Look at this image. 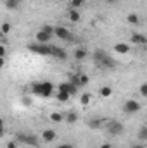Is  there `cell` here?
Wrapping results in <instances>:
<instances>
[{
	"label": "cell",
	"instance_id": "cell-17",
	"mask_svg": "<svg viewBox=\"0 0 147 148\" xmlns=\"http://www.w3.org/2000/svg\"><path fill=\"white\" fill-rule=\"evenodd\" d=\"M78 84H80V88L87 86L88 84V76L87 74H78Z\"/></svg>",
	"mask_w": 147,
	"mask_h": 148
},
{
	"label": "cell",
	"instance_id": "cell-7",
	"mask_svg": "<svg viewBox=\"0 0 147 148\" xmlns=\"http://www.w3.org/2000/svg\"><path fill=\"white\" fill-rule=\"evenodd\" d=\"M54 91V84L45 81V83H40V97H50Z\"/></svg>",
	"mask_w": 147,
	"mask_h": 148
},
{
	"label": "cell",
	"instance_id": "cell-12",
	"mask_svg": "<svg viewBox=\"0 0 147 148\" xmlns=\"http://www.w3.org/2000/svg\"><path fill=\"white\" fill-rule=\"evenodd\" d=\"M114 50H116L118 53H128V52H130V45H128V43H116V45H114Z\"/></svg>",
	"mask_w": 147,
	"mask_h": 148
},
{
	"label": "cell",
	"instance_id": "cell-22",
	"mask_svg": "<svg viewBox=\"0 0 147 148\" xmlns=\"http://www.w3.org/2000/svg\"><path fill=\"white\" fill-rule=\"evenodd\" d=\"M69 97H71V95L66 93V91H59V93H57V100H59V102H68Z\"/></svg>",
	"mask_w": 147,
	"mask_h": 148
},
{
	"label": "cell",
	"instance_id": "cell-6",
	"mask_svg": "<svg viewBox=\"0 0 147 148\" xmlns=\"http://www.w3.org/2000/svg\"><path fill=\"white\" fill-rule=\"evenodd\" d=\"M54 35L57 38H61V40H69L71 38V31L68 28H64V26H57V28H54Z\"/></svg>",
	"mask_w": 147,
	"mask_h": 148
},
{
	"label": "cell",
	"instance_id": "cell-39",
	"mask_svg": "<svg viewBox=\"0 0 147 148\" xmlns=\"http://www.w3.org/2000/svg\"><path fill=\"white\" fill-rule=\"evenodd\" d=\"M107 2H109V3H114V2H116V0H107Z\"/></svg>",
	"mask_w": 147,
	"mask_h": 148
},
{
	"label": "cell",
	"instance_id": "cell-20",
	"mask_svg": "<svg viewBox=\"0 0 147 148\" xmlns=\"http://www.w3.org/2000/svg\"><path fill=\"white\" fill-rule=\"evenodd\" d=\"M111 93H112V88L111 86H102L101 88V97L107 98V97H111Z\"/></svg>",
	"mask_w": 147,
	"mask_h": 148
},
{
	"label": "cell",
	"instance_id": "cell-25",
	"mask_svg": "<svg viewBox=\"0 0 147 148\" xmlns=\"http://www.w3.org/2000/svg\"><path fill=\"white\" fill-rule=\"evenodd\" d=\"M139 136H140V140H142V141H146V140H147V127H140Z\"/></svg>",
	"mask_w": 147,
	"mask_h": 148
},
{
	"label": "cell",
	"instance_id": "cell-23",
	"mask_svg": "<svg viewBox=\"0 0 147 148\" xmlns=\"http://www.w3.org/2000/svg\"><path fill=\"white\" fill-rule=\"evenodd\" d=\"M126 21H128L130 24H139V16H137V14H128Z\"/></svg>",
	"mask_w": 147,
	"mask_h": 148
},
{
	"label": "cell",
	"instance_id": "cell-33",
	"mask_svg": "<svg viewBox=\"0 0 147 148\" xmlns=\"http://www.w3.org/2000/svg\"><path fill=\"white\" fill-rule=\"evenodd\" d=\"M3 66H5V59H3V57H0V69H2Z\"/></svg>",
	"mask_w": 147,
	"mask_h": 148
},
{
	"label": "cell",
	"instance_id": "cell-5",
	"mask_svg": "<svg viewBox=\"0 0 147 148\" xmlns=\"http://www.w3.org/2000/svg\"><path fill=\"white\" fill-rule=\"evenodd\" d=\"M50 55H52V57H55V59H62V60H66V59H68L66 50H62L61 47H55V45H50Z\"/></svg>",
	"mask_w": 147,
	"mask_h": 148
},
{
	"label": "cell",
	"instance_id": "cell-26",
	"mask_svg": "<svg viewBox=\"0 0 147 148\" xmlns=\"http://www.w3.org/2000/svg\"><path fill=\"white\" fill-rule=\"evenodd\" d=\"M9 31H10V24L9 23H3L2 24V35H7Z\"/></svg>",
	"mask_w": 147,
	"mask_h": 148
},
{
	"label": "cell",
	"instance_id": "cell-27",
	"mask_svg": "<svg viewBox=\"0 0 147 148\" xmlns=\"http://www.w3.org/2000/svg\"><path fill=\"white\" fill-rule=\"evenodd\" d=\"M5 3H7V9H16L19 2H12V0H5Z\"/></svg>",
	"mask_w": 147,
	"mask_h": 148
},
{
	"label": "cell",
	"instance_id": "cell-8",
	"mask_svg": "<svg viewBox=\"0 0 147 148\" xmlns=\"http://www.w3.org/2000/svg\"><path fill=\"white\" fill-rule=\"evenodd\" d=\"M57 90L59 91H66L69 95H74L78 91V86H74L73 83H61V84H57Z\"/></svg>",
	"mask_w": 147,
	"mask_h": 148
},
{
	"label": "cell",
	"instance_id": "cell-16",
	"mask_svg": "<svg viewBox=\"0 0 147 148\" xmlns=\"http://www.w3.org/2000/svg\"><path fill=\"white\" fill-rule=\"evenodd\" d=\"M50 121H54V122H62V121H64V115H62L61 112H52V114H50Z\"/></svg>",
	"mask_w": 147,
	"mask_h": 148
},
{
	"label": "cell",
	"instance_id": "cell-14",
	"mask_svg": "<svg viewBox=\"0 0 147 148\" xmlns=\"http://www.w3.org/2000/svg\"><path fill=\"white\" fill-rule=\"evenodd\" d=\"M68 17H69L71 23H78V21H80V12H78V9H71L69 14H68Z\"/></svg>",
	"mask_w": 147,
	"mask_h": 148
},
{
	"label": "cell",
	"instance_id": "cell-21",
	"mask_svg": "<svg viewBox=\"0 0 147 148\" xmlns=\"http://www.w3.org/2000/svg\"><path fill=\"white\" fill-rule=\"evenodd\" d=\"M64 119H66L68 122H71V124H73V122L78 121V114H76V112H69V114H66V115H64Z\"/></svg>",
	"mask_w": 147,
	"mask_h": 148
},
{
	"label": "cell",
	"instance_id": "cell-18",
	"mask_svg": "<svg viewBox=\"0 0 147 148\" xmlns=\"http://www.w3.org/2000/svg\"><path fill=\"white\" fill-rule=\"evenodd\" d=\"M101 64H102L104 67H114V60L111 59L109 55H106V57H104V59L101 60Z\"/></svg>",
	"mask_w": 147,
	"mask_h": 148
},
{
	"label": "cell",
	"instance_id": "cell-35",
	"mask_svg": "<svg viewBox=\"0 0 147 148\" xmlns=\"http://www.w3.org/2000/svg\"><path fill=\"white\" fill-rule=\"evenodd\" d=\"M3 134H5V127H0V138H2Z\"/></svg>",
	"mask_w": 147,
	"mask_h": 148
},
{
	"label": "cell",
	"instance_id": "cell-3",
	"mask_svg": "<svg viewBox=\"0 0 147 148\" xmlns=\"http://www.w3.org/2000/svg\"><path fill=\"white\" fill-rule=\"evenodd\" d=\"M17 140L21 141V143H26V145H30V147H38L40 143H38V138L35 134H26V133H19L17 134Z\"/></svg>",
	"mask_w": 147,
	"mask_h": 148
},
{
	"label": "cell",
	"instance_id": "cell-1",
	"mask_svg": "<svg viewBox=\"0 0 147 148\" xmlns=\"http://www.w3.org/2000/svg\"><path fill=\"white\" fill-rule=\"evenodd\" d=\"M52 36H54V28L52 26H43L37 33V41L38 43H49Z\"/></svg>",
	"mask_w": 147,
	"mask_h": 148
},
{
	"label": "cell",
	"instance_id": "cell-36",
	"mask_svg": "<svg viewBox=\"0 0 147 148\" xmlns=\"http://www.w3.org/2000/svg\"><path fill=\"white\" fill-rule=\"evenodd\" d=\"M132 148H146V147H144V145H140V143H139V145H133V147H132Z\"/></svg>",
	"mask_w": 147,
	"mask_h": 148
},
{
	"label": "cell",
	"instance_id": "cell-31",
	"mask_svg": "<svg viewBox=\"0 0 147 148\" xmlns=\"http://www.w3.org/2000/svg\"><path fill=\"white\" fill-rule=\"evenodd\" d=\"M7 148H17V141H9L7 143Z\"/></svg>",
	"mask_w": 147,
	"mask_h": 148
},
{
	"label": "cell",
	"instance_id": "cell-13",
	"mask_svg": "<svg viewBox=\"0 0 147 148\" xmlns=\"http://www.w3.org/2000/svg\"><path fill=\"white\" fill-rule=\"evenodd\" d=\"M104 57H106V52L99 48V50H95V52H94V57H92V59H94V60H95L97 64H101V60H102Z\"/></svg>",
	"mask_w": 147,
	"mask_h": 148
},
{
	"label": "cell",
	"instance_id": "cell-30",
	"mask_svg": "<svg viewBox=\"0 0 147 148\" xmlns=\"http://www.w3.org/2000/svg\"><path fill=\"white\" fill-rule=\"evenodd\" d=\"M99 126H101V121H92L90 122V127H94V129H97Z\"/></svg>",
	"mask_w": 147,
	"mask_h": 148
},
{
	"label": "cell",
	"instance_id": "cell-11",
	"mask_svg": "<svg viewBox=\"0 0 147 148\" xmlns=\"http://www.w3.org/2000/svg\"><path fill=\"white\" fill-rule=\"evenodd\" d=\"M42 138H43L45 143H50V141L55 140V131H54V129H45L43 134H42Z\"/></svg>",
	"mask_w": 147,
	"mask_h": 148
},
{
	"label": "cell",
	"instance_id": "cell-4",
	"mask_svg": "<svg viewBox=\"0 0 147 148\" xmlns=\"http://www.w3.org/2000/svg\"><path fill=\"white\" fill-rule=\"evenodd\" d=\"M123 109H125L126 114H137V112L140 110V103H139L137 100H126Z\"/></svg>",
	"mask_w": 147,
	"mask_h": 148
},
{
	"label": "cell",
	"instance_id": "cell-9",
	"mask_svg": "<svg viewBox=\"0 0 147 148\" xmlns=\"http://www.w3.org/2000/svg\"><path fill=\"white\" fill-rule=\"evenodd\" d=\"M109 133L112 134V136L121 134V133H123V124H119V122H112V124H109Z\"/></svg>",
	"mask_w": 147,
	"mask_h": 148
},
{
	"label": "cell",
	"instance_id": "cell-10",
	"mask_svg": "<svg viewBox=\"0 0 147 148\" xmlns=\"http://www.w3.org/2000/svg\"><path fill=\"white\" fill-rule=\"evenodd\" d=\"M132 43H133V45H146L147 38L144 36V35H140V33H133V35H132Z\"/></svg>",
	"mask_w": 147,
	"mask_h": 148
},
{
	"label": "cell",
	"instance_id": "cell-28",
	"mask_svg": "<svg viewBox=\"0 0 147 148\" xmlns=\"http://www.w3.org/2000/svg\"><path fill=\"white\" fill-rule=\"evenodd\" d=\"M140 95H142V97H147V84L146 83L140 84Z\"/></svg>",
	"mask_w": 147,
	"mask_h": 148
},
{
	"label": "cell",
	"instance_id": "cell-34",
	"mask_svg": "<svg viewBox=\"0 0 147 148\" xmlns=\"http://www.w3.org/2000/svg\"><path fill=\"white\" fill-rule=\"evenodd\" d=\"M3 55H5V48L0 45V57H3Z\"/></svg>",
	"mask_w": 147,
	"mask_h": 148
},
{
	"label": "cell",
	"instance_id": "cell-38",
	"mask_svg": "<svg viewBox=\"0 0 147 148\" xmlns=\"http://www.w3.org/2000/svg\"><path fill=\"white\" fill-rule=\"evenodd\" d=\"M0 127H3V121L2 119H0Z\"/></svg>",
	"mask_w": 147,
	"mask_h": 148
},
{
	"label": "cell",
	"instance_id": "cell-2",
	"mask_svg": "<svg viewBox=\"0 0 147 148\" xmlns=\"http://www.w3.org/2000/svg\"><path fill=\"white\" fill-rule=\"evenodd\" d=\"M28 48L40 55H50V45H47V43H30Z\"/></svg>",
	"mask_w": 147,
	"mask_h": 148
},
{
	"label": "cell",
	"instance_id": "cell-32",
	"mask_svg": "<svg viewBox=\"0 0 147 148\" xmlns=\"http://www.w3.org/2000/svg\"><path fill=\"white\" fill-rule=\"evenodd\" d=\"M57 148H73V145H69V143H64V145H61V147Z\"/></svg>",
	"mask_w": 147,
	"mask_h": 148
},
{
	"label": "cell",
	"instance_id": "cell-19",
	"mask_svg": "<svg viewBox=\"0 0 147 148\" xmlns=\"http://www.w3.org/2000/svg\"><path fill=\"white\" fill-rule=\"evenodd\" d=\"M90 100H92V95H90V93H83L81 98H80V103H81V105H88Z\"/></svg>",
	"mask_w": 147,
	"mask_h": 148
},
{
	"label": "cell",
	"instance_id": "cell-40",
	"mask_svg": "<svg viewBox=\"0 0 147 148\" xmlns=\"http://www.w3.org/2000/svg\"><path fill=\"white\" fill-rule=\"evenodd\" d=\"M12 2H19V0H12Z\"/></svg>",
	"mask_w": 147,
	"mask_h": 148
},
{
	"label": "cell",
	"instance_id": "cell-29",
	"mask_svg": "<svg viewBox=\"0 0 147 148\" xmlns=\"http://www.w3.org/2000/svg\"><path fill=\"white\" fill-rule=\"evenodd\" d=\"M31 91H33L35 95H40V83H35V84H33V90H31Z\"/></svg>",
	"mask_w": 147,
	"mask_h": 148
},
{
	"label": "cell",
	"instance_id": "cell-15",
	"mask_svg": "<svg viewBox=\"0 0 147 148\" xmlns=\"http://www.w3.org/2000/svg\"><path fill=\"white\" fill-rule=\"evenodd\" d=\"M85 57H87V50L85 48H76L74 50V59L76 60H83Z\"/></svg>",
	"mask_w": 147,
	"mask_h": 148
},
{
	"label": "cell",
	"instance_id": "cell-24",
	"mask_svg": "<svg viewBox=\"0 0 147 148\" xmlns=\"http://www.w3.org/2000/svg\"><path fill=\"white\" fill-rule=\"evenodd\" d=\"M83 3H85V0H71L69 5H71V9H78V7H81Z\"/></svg>",
	"mask_w": 147,
	"mask_h": 148
},
{
	"label": "cell",
	"instance_id": "cell-37",
	"mask_svg": "<svg viewBox=\"0 0 147 148\" xmlns=\"http://www.w3.org/2000/svg\"><path fill=\"white\" fill-rule=\"evenodd\" d=\"M101 148H111V145H109V143H104V145H102Z\"/></svg>",
	"mask_w": 147,
	"mask_h": 148
}]
</instances>
